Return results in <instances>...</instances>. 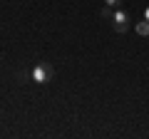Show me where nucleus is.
<instances>
[{
    "mask_svg": "<svg viewBox=\"0 0 149 139\" xmlns=\"http://www.w3.org/2000/svg\"><path fill=\"white\" fill-rule=\"evenodd\" d=\"M104 5H109V8H119V5H122V0H104Z\"/></svg>",
    "mask_w": 149,
    "mask_h": 139,
    "instance_id": "nucleus-5",
    "label": "nucleus"
},
{
    "mask_svg": "<svg viewBox=\"0 0 149 139\" xmlns=\"http://www.w3.org/2000/svg\"><path fill=\"white\" fill-rule=\"evenodd\" d=\"M144 17H147V20H149V8H147V10H144Z\"/></svg>",
    "mask_w": 149,
    "mask_h": 139,
    "instance_id": "nucleus-6",
    "label": "nucleus"
},
{
    "mask_svg": "<svg viewBox=\"0 0 149 139\" xmlns=\"http://www.w3.org/2000/svg\"><path fill=\"white\" fill-rule=\"evenodd\" d=\"M30 77H32V82H37V85H47V82H52L55 70H52V65H50V62H37L35 67H32Z\"/></svg>",
    "mask_w": 149,
    "mask_h": 139,
    "instance_id": "nucleus-1",
    "label": "nucleus"
},
{
    "mask_svg": "<svg viewBox=\"0 0 149 139\" xmlns=\"http://www.w3.org/2000/svg\"><path fill=\"white\" fill-rule=\"evenodd\" d=\"M102 17H104V20H112V17H114V13L109 10V5H104V8H102Z\"/></svg>",
    "mask_w": 149,
    "mask_h": 139,
    "instance_id": "nucleus-4",
    "label": "nucleus"
},
{
    "mask_svg": "<svg viewBox=\"0 0 149 139\" xmlns=\"http://www.w3.org/2000/svg\"><path fill=\"white\" fill-rule=\"evenodd\" d=\"M112 25H114V30L117 32H127L129 30V15L127 13H114V17H112Z\"/></svg>",
    "mask_w": 149,
    "mask_h": 139,
    "instance_id": "nucleus-2",
    "label": "nucleus"
},
{
    "mask_svg": "<svg viewBox=\"0 0 149 139\" xmlns=\"http://www.w3.org/2000/svg\"><path fill=\"white\" fill-rule=\"evenodd\" d=\"M137 32L142 35V38H149V20L144 17L142 22H137Z\"/></svg>",
    "mask_w": 149,
    "mask_h": 139,
    "instance_id": "nucleus-3",
    "label": "nucleus"
}]
</instances>
